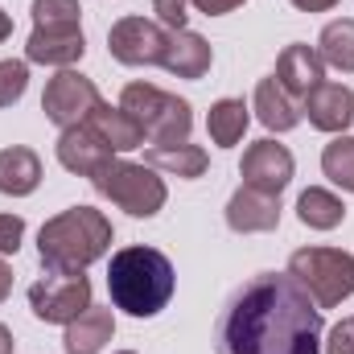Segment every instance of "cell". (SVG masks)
Returning <instances> with one entry per match:
<instances>
[{
    "mask_svg": "<svg viewBox=\"0 0 354 354\" xmlns=\"http://www.w3.org/2000/svg\"><path fill=\"white\" fill-rule=\"evenodd\" d=\"M322 309L288 272H260L231 292L214 326V354H322Z\"/></svg>",
    "mask_w": 354,
    "mask_h": 354,
    "instance_id": "cell-1",
    "label": "cell"
},
{
    "mask_svg": "<svg viewBox=\"0 0 354 354\" xmlns=\"http://www.w3.org/2000/svg\"><path fill=\"white\" fill-rule=\"evenodd\" d=\"M177 288L174 260L161 248L149 243H132L120 248L107 264V297L111 309H124L128 317H157Z\"/></svg>",
    "mask_w": 354,
    "mask_h": 354,
    "instance_id": "cell-2",
    "label": "cell"
},
{
    "mask_svg": "<svg viewBox=\"0 0 354 354\" xmlns=\"http://www.w3.org/2000/svg\"><path fill=\"white\" fill-rule=\"evenodd\" d=\"M111 218L95 206H66L37 231V256L46 272H87L111 252Z\"/></svg>",
    "mask_w": 354,
    "mask_h": 354,
    "instance_id": "cell-3",
    "label": "cell"
},
{
    "mask_svg": "<svg viewBox=\"0 0 354 354\" xmlns=\"http://www.w3.org/2000/svg\"><path fill=\"white\" fill-rule=\"evenodd\" d=\"M91 185H95L99 198H107L111 206H120L132 218H153L169 202L165 177H157L153 165H136V161H124V157H111L99 174L91 177Z\"/></svg>",
    "mask_w": 354,
    "mask_h": 354,
    "instance_id": "cell-4",
    "label": "cell"
},
{
    "mask_svg": "<svg viewBox=\"0 0 354 354\" xmlns=\"http://www.w3.org/2000/svg\"><path fill=\"white\" fill-rule=\"evenodd\" d=\"M120 107L140 124L149 145H185L194 132V107L153 83H128L120 91Z\"/></svg>",
    "mask_w": 354,
    "mask_h": 354,
    "instance_id": "cell-5",
    "label": "cell"
},
{
    "mask_svg": "<svg viewBox=\"0 0 354 354\" xmlns=\"http://www.w3.org/2000/svg\"><path fill=\"white\" fill-rule=\"evenodd\" d=\"M288 276L313 297L317 309H338L354 297V256L338 248H297L288 256Z\"/></svg>",
    "mask_w": 354,
    "mask_h": 354,
    "instance_id": "cell-6",
    "label": "cell"
},
{
    "mask_svg": "<svg viewBox=\"0 0 354 354\" xmlns=\"http://www.w3.org/2000/svg\"><path fill=\"white\" fill-rule=\"evenodd\" d=\"M91 305V280L87 272H46L41 280L29 284V309L46 326H71Z\"/></svg>",
    "mask_w": 354,
    "mask_h": 354,
    "instance_id": "cell-7",
    "label": "cell"
},
{
    "mask_svg": "<svg viewBox=\"0 0 354 354\" xmlns=\"http://www.w3.org/2000/svg\"><path fill=\"white\" fill-rule=\"evenodd\" d=\"M169 29L153 17H120L107 29V50L120 66H161Z\"/></svg>",
    "mask_w": 354,
    "mask_h": 354,
    "instance_id": "cell-8",
    "label": "cell"
},
{
    "mask_svg": "<svg viewBox=\"0 0 354 354\" xmlns=\"http://www.w3.org/2000/svg\"><path fill=\"white\" fill-rule=\"evenodd\" d=\"M95 103H99V87H95V79L79 75V71H58V75L46 83V91H41V111H46V120L58 124V128L83 124Z\"/></svg>",
    "mask_w": 354,
    "mask_h": 354,
    "instance_id": "cell-9",
    "label": "cell"
},
{
    "mask_svg": "<svg viewBox=\"0 0 354 354\" xmlns=\"http://www.w3.org/2000/svg\"><path fill=\"white\" fill-rule=\"evenodd\" d=\"M239 174H243V185L264 189V194H276V198H280V194L288 189L292 174H297V161H292V153H288L284 145H276L272 136H264V140H256V145L243 149Z\"/></svg>",
    "mask_w": 354,
    "mask_h": 354,
    "instance_id": "cell-10",
    "label": "cell"
},
{
    "mask_svg": "<svg viewBox=\"0 0 354 354\" xmlns=\"http://www.w3.org/2000/svg\"><path fill=\"white\" fill-rule=\"evenodd\" d=\"M83 54H87L83 25H33L25 41V62L54 66V71H71Z\"/></svg>",
    "mask_w": 354,
    "mask_h": 354,
    "instance_id": "cell-11",
    "label": "cell"
},
{
    "mask_svg": "<svg viewBox=\"0 0 354 354\" xmlns=\"http://www.w3.org/2000/svg\"><path fill=\"white\" fill-rule=\"evenodd\" d=\"M301 115L330 136H342L354 124V91L346 83H317L301 99Z\"/></svg>",
    "mask_w": 354,
    "mask_h": 354,
    "instance_id": "cell-12",
    "label": "cell"
},
{
    "mask_svg": "<svg viewBox=\"0 0 354 354\" xmlns=\"http://www.w3.org/2000/svg\"><path fill=\"white\" fill-rule=\"evenodd\" d=\"M227 227L235 235H264L280 227V198L264 194V189H252V185H239L227 202Z\"/></svg>",
    "mask_w": 354,
    "mask_h": 354,
    "instance_id": "cell-13",
    "label": "cell"
},
{
    "mask_svg": "<svg viewBox=\"0 0 354 354\" xmlns=\"http://www.w3.org/2000/svg\"><path fill=\"white\" fill-rule=\"evenodd\" d=\"M272 79L288 91L292 99H305L317 83H326V62H322V54H317L313 46L292 41V46L280 50V58H276V75H272Z\"/></svg>",
    "mask_w": 354,
    "mask_h": 354,
    "instance_id": "cell-14",
    "label": "cell"
},
{
    "mask_svg": "<svg viewBox=\"0 0 354 354\" xmlns=\"http://www.w3.org/2000/svg\"><path fill=\"white\" fill-rule=\"evenodd\" d=\"M115 153L91 132L87 124H75V128H62L58 136V165L66 174H79V177H95Z\"/></svg>",
    "mask_w": 354,
    "mask_h": 354,
    "instance_id": "cell-15",
    "label": "cell"
},
{
    "mask_svg": "<svg viewBox=\"0 0 354 354\" xmlns=\"http://www.w3.org/2000/svg\"><path fill=\"white\" fill-rule=\"evenodd\" d=\"M83 124H87L91 132H95V136H99V140H103L115 157H120V153H132V149H140V145H145L140 124H136V120H132L120 103L111 107V103H103V99H99V103L91 107V115L83 120Z\"/></svg>",
    "mask_w": 354,
    "mask_h": 354,
    "instance_id": "cell-16",
    "label": "cell"
},
{
    "mask_svg": "<svg viewBox=\"0 0 354 354\" xmlns=\"http://www.w3.org/2000/svg\"><path fill=\"white\" fill-rule=\"evenodd\" d=\"M210 62H214V50H210V41H206L202 33H194V29L169 33L165 54H161V66H165L174 79H202V75L210 71Z\"/></svg>",
    "mask_w": 354,
    "mask_h": 354,
    "instance_id": "cell-17",
    "label": "cell"
},
{
    "mask_svg": "<svg viewBox=\"0 0 354 354\" xmlns=\"http://www.w3.org/2000/svg\"><path fill=\"white\" fill-rule=\"evenodd\" d=\"M256 120L264 124L268 132H292L301 124V103L280 87L276 79H260L256 83V99H252Z\"/></svg>",
    "mask_w": 354,
    "mask_h": 354,
    "instance_id": "cell-18",
    "label": "cell"
},
{
    "mask_svg": "<svg viewBox=\"0 0 354 354\" xmlns=\"http://www.w3.org/2000/svg\"><path fill=\"white\" fill-rule=\"evenodd\" d=\"M41 185V157L25 145L0 149V194L8 198H29Z\"/></svg>",
    "mask_w": 354,
    "mask_h": 354,
    "instance_id": "cell-19",
    "label": "cell"
},
{
    "mask_svg": "<svg viewBox=\"0 0 354 354\" xmlns=\"http://www.w3.org/2000/svg\"><path fill=\"white\" fill-rule=\"evenodd\" d=\"M115 334V313L103 309V305H91L87 313H79L71 326H66V338L62 346L66 354H99Z\"/></svg>",
    "mask_w": 354,
    "mask_h": 354,
    "instance_id": "cell-20",
    "label": "cell"
},
{
    "mask_svg": "<svg viewBox=\"0 0 354 354\" xmlns=\"http://www.w3.org/2000/svg\"><path fill=\"white\" fill-rule=\"evenodd\" d=\"M248 124H252V107L243 99H231V95L210 103V111H206V132H210V140L218 149H235L243 140Z\"/></svg>",
    "mask_w": 354,
    "mask_h": 354,
    "instance_id": "cell-21",
    "label": "cell"
},
{
    "mask_svg": "<svg viewBox=\"0 0 354 354\" xmlns=\"http://www.w3.org/2000/svg\"><path fill=\"white\" fill-rule=\"evenodd\" d=\"M149 165L161 169V174H169V177L194 181V177L206 174L210 157H206L202 145H189V140H185V145H153V149H149Z\"/></svg>",
    "mask_w": 354,
    "mask_h": 354,
    "instance_id": "cell-22",
    "label": "cell"
},
{
    "mask_svg": "<svg viewBox=\"0 0 354 354\" xmlns=\"http://www.w3.org/2000/svg\"><path fill=\"white\" fill-rule=\"evenodd\" d=\"M297 218L309 227V231H334L346 223V202L322 185H309L301 198H297Z\"/></svg>",
    "mask_w": 354,
    "mask_h": 354,
    "instance_id": "cell-23",
    "label": "cell"
},
{
    "mask_svg": "<svg viewBox=\"0 0 354 354\" xmlns=\"http://www.w3.org/2000/svg\"><path fill=\"white\" fill-rule=\"evenodd\" d=\"M313 50L322 54L326 66H334V71H342V75H354V17L330 21V25L322 29V37H317Z\"/></svg>",
    "mask_w": 354,
    "mask_h": 354,
    "instance_id": "cell-24",
    "label": "cell"
},
{
    "mask_svg": "<svg viewBox=\"0 0 354 354\" xmlns=\"http://www.w3.org/2000/svg\"><path fill=\"white\" fill-rule=\"evenodd\" d=\"M322 174L330 177L334 185H342L346 194H354V136H334L322 149Z\"/></svg>",
    "mask_w": 354,
    "mask_h": 354,
    "instance_id": "cell-25",
    "label": "cell"
},
{
    "mask_svg": "<svg viewBox=\"0 0 354 354\" xmlns=\"http://www.w3.org/2000/svg\"><path fill=\"white\" fill-rule=\"evenodd\" d=\"M25 91H29V62L25 58H4L0 62V107L21 103Z\"/></svg>",
    "mask_w": 354,
    "mask_h": 354,
    "instance_id": "cell-26",
    "label": "cell"
},
{
    "mask_svg": "<svg viewBox=\"0 0 354 354\" xmlns=\"http://www.w3.org/2000/svg\"><path fill=\"white\" fill-rule=\"evenodd\" d=\"M33 25H79L83 4L79 0H33Z\"/></svg>",
    "mask_w": 354,
    "mask_h": 354,
    "instance_id": "cell-27",
    "label": "cell"
},
{
    "mask_svg": "<svg viewBox=\"0 0 354 354\" xmlns=\"http://www.w3.org/2000/svg\"><path fill=\"white\" fill-rule=\"evenodd\" d=\"M153 21L165 25L169 33L185 29V21H189V0H153Z\"/></svg>",
    "mask_w": 354,
    "mask_h": 354,
    "instance_id": "cell-28",
    "label": "cell"
},
{
    "mask_svg": "<svg viewBox=\"0 0 354 354\" xmlns=\"http://www.w3.org/2000/svg\"><path fill=\"white\" fill-rule=\"evenodd\" d=\"M25 239V218L21 214H0V256H17Z\"/></svg>",
    "mask_w": 354,
    "mask_h": 354,
    "instance_id": "cell-29",
    "label": "cell"
},
{
    "mask_svg": "<svg viewBox=\"0 0 354 354\" xmlns=\"http://www.w3.org/2000/svg\"><path fill=\"white\" fill-rule=\"evenodd\" d=\"M322 346H326V354H354V317H342L338 326H330Z\"/></svg>",
    "mask_w": 354,
    "mask_h": 354,
    "instance_id": "cell-30",
    "label": "cell"
},
{
    "mask_svg": "<svg viewBox=\"0 0 354 354\" xmlns=\"http://www.w3.org/2000/svg\"><path fill=\"white\" fill-rule=\"evenodd\" d=\"M198 12H206V17H227V12H235L239 4H248V0H189Z\"/></svg>",
    "mask_w": 354,
    "mask_h": 354,
    "instance_id": "cell-31",
    "label": "cell"
},
{
    "mask_svg": "<svg viewBox=\"0 0 354 354\" xmlns=\"http://www.w3.org/2000/svg\"><path fill=\"white\" fill-rule=\"evenodd\" d=\"M292 8H301V12H330V8H338L342 0H288Z\"/></svg>",
    "mask_w": 354,
    "mask_h": 354,
    "instance_id": "cell-32",
    "label": "cell"
},
{
    "mask_svg": "<svg viewBox=\"0 0 354 354\" xmlns=\"http://www.w3.org/2000/svg\"><path fill=\"white\" fill-rule=\"evenodd\" d=\"M8 292H12V268L4 264V256H0V305L8 301Z\"/></svg>",
    "mask_w": 354,
    "mask_h": 354,
    "instance_id": "cell-33",
    "label": "cell"
},
{
    "mask_svg": "<svg viewBox=\"0 0 354 354\" xmlns=\"http://www.w3.org/2000/svg\"><path fill=\"white\" fill-rule=\"evenodd\" d=\"M12 346H17V342H12V330L0 322V354H12Z\"/></svg>",
    "mask_w": 354,
    "mask_h": 354,
    "instance_id": "cell-34",
    "label": "cell"
},
{
    "mask_svg": "<svg viewBox=\"0 0 354 354\" xmlns=\"http://www.w3.org/2000/svg\"><path fill=\"white\" fill-rule=\"evenodd\" d=\"M8 33H12V17H8V12H4V8H0V41H4V37H8Z\"/></svg>",
    "mask_w": 354,
    "mask_h": 354,
    "instance_id": "cell-35",
    "label": "cell"
},
{
    "mask_svg": "<svg viewBox=\"0 0 354 354\" xmlns=\"http://www.w3.org/2000/svg\"><path fill=\"white\" fill-rule=\"evenodd\" d=\"M115 354H136V351H115Z\"/></svg>",
    "mask_w": 354,
    "mask_h": 354,
    "instance_id": "cell-36",
    "label": "cell"
}]
</instances>
